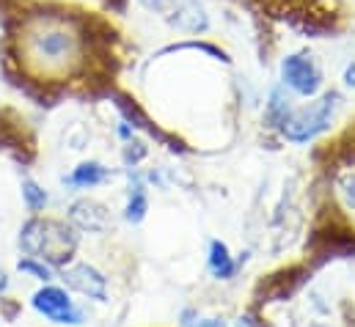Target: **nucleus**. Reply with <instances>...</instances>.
<instances>
[{
  "instance_id": "1",
  "label": "nucleus",
  "mask_w": 355,
  "mask_h": 327,
  "mask_svg": "<svg viewBox=\"0 0 355 327\" xmlns=\"http://www.w3.org/2000/svg\"><path fill=\"white\" fill-rule=\"evenodd\" d=\"M22 61L39 78H64L80 61V36L61 17H36L22 30Z\"/></svg>"
},
{
  "instance_id": "2",
  "label": "nucleus",
  "mask_w": 355,
  "mask_h": 327,
  "mask_svg": "<svg viewBox=\"0 0 355 327\" xmlns=\"http://www.w3.org/2000/svg\"><path fill=\"white\" fill-rule=\"evenodd\" d=\"M19 247L25 256H36V258L47 261L50 267H61L72 258V253L78 247V234L72 226H67L61 220L33 218L19 231Z\"/></svg>"
},
{
  "instance_id": "3",
  "label": "nucleus",
  "mask_w": 355,
  "mask_h": 327,
  "mask_svg": "<svg viewBox=\"0 0 355 327\" xmlns=\"http://www.w3.org/2000/svg\"><path fill=\"white\" fill-rule=\"evenodd\" d=\"M31 306L55 325H83V311L69 300V294L58 286H44L33 294Z\"/></svg>"
},
{
  "instance_id": "4",
  "label": "nucleus",
  "mask_w": 355,
  "mask_h": 327,
  "mask_svg": "<svg viewBox=\"0 0 355 327\" xmlns=\"http://www.w3.org/2000/svg\"><path fill=\"white\" fill-rule=\"evenodd\" d=\"M334 107H336V96L328 94V96H322L311 110H303V113H297L295 118H286V124H284L286 138L303 143V141L320 135V132L331 124V113H334Z\"/></svg>"
},
{
  "instance_id": "5",
  "label": "nucleus",
  "mask_w": 355,
  "mask_h": 327,
  "mask_svg": "<svg viewBox=\"0 0 355 327\" xmlns=\"http://www.w3.org/2000/svg\"><path fill=\"white\" fill-rule=\"evenodd\" d=\"M64 283L91 300H107V278L91 264H72L69 269H64Z\"/></svg>"
},
{
  "instance_id": "6",
  "label": "nucleus",
  "mask_w": 355,
  "mask_h": 327,
  "mask_svg": "<svg viewBox=\"0 0 355 327\" xmlns=\"http://www.w3.org/2000/svg\"><path fill=\"white\" fill-rule=\"evenodd\" d=\"M281 75H284V82H286L292 91H297V94H303V96L317 94L320 80H322L320 72H317V67H314L309 58H303V55H289V58H284Z\"/></svg>"
},
{
  "instance_id": "7",
  "label": "nucleus",
  "mask_w": 355,
  "mask_h": 327,
  "mask_svg": "<svg viewBox=\"0 0 355 327\" xmlns=\"http://www.w3.org/2000/svg\"><path fill=\"white\" fill-rule=\"evenodd\" d=\"M69 220L72 226H78L80 231H91V234H102L107 231L110 226V218H107V209L99 204V201H91V198H80L69 206Z\"/></svg>"
},
{
  "instance_id": "8",
  "label": "nucleus",
  "mask_w": 355,
  "mask_h": 327,
  "mask_svg": "<svg viewBox=\"0 0 355 327\" xmlns=\"http://www.w3.org/2000/svg\"><path fill=\"white\" fill-rule=\"evenodd\" d=\"M110 176V170L105 168V165H99V163H83V165H78L69 176H64V184L67 187H96V184H102L105 179Z\"/></svg>"
},
{
  "instance_id": "9",
  "label": "nucleus",
  "mask_w": 355,
  "mask_h": 327,
  "mask_svg": "<svg viewBox=\"0 0 355 327\" xmlns=\"http://www.w3.org/2000/svg\"><path fill=\"white\" fill-rule=\"evenodd\" d=\"M174 25H179L182 30H204V28H207V17H204V11H201L198 3L184 0V3L177 8Z\"/></svg>"
},
{
  "instance_id": "10",
  "label": "nucleus",
  "mask_w": 355,
  "mask_h": 327,
  "mask_svg": "<svg viewBox=\"0 0 355 327\" xmlns=\"http://www.w3.org/2000/svg\"><path fill=\"white\" fill-rule=\"evenodd\" d=\"M209 269L218 275V278H229L234 272V261L229 256V247L223 242H212L209 245Z\"/></svg>"
},
{
  "instance_id": "11",
  "label": "nucleus",
  "mask_w": 355,
  "mask_h": 327,
  "mask_svg": "<svg viewBox=\"0 0 355 327\" xmlns=\"http://www.w3.org/2000/svg\"><path fill=\"white\" fill-rule=\"evenodd\" d=\"M146 206H149L146 190H144V184L138 182V184L130 190V201H127V209H124L127 223H141V220L146 218Z\"/></svg>"
},
{
  "instance_id": "12",
  "label": "nucleus",
  "mask_w": 355,
  "mask_h": 327,
  "mask_svg": "<svg viewBox=\"0 0 355 327\" xmlns=\"http://www.w3.org/2000/svg\"><path fill=\"white\" fill-rule=\"evenodd\" d=\"M17 269L19 272H25V275H31V278H36V281H53V267L47 264V261H42V258H36V256H25V258H19L17 261Z\"/></svg>"
},
{
  "instance_id": "13",
  "label": "nucleus",
  "mask_w": 355,
  "mask_h": 327,
  "mask_svg": "<svg viewBox=\"0 0 355 327\" xmlns=\"http://www.w3.org/2000/svg\"><path fill=\"white\" fill-rule=\"evenodd\" d=\"M22 201L31 212H42L47 206V193L33 182V179H25L22 182Z\"/></svg>"
},
{
  "instance_id": "14",
  "label": "nucleus",
  "mask_w": 355,
  "mask_h": 327,
  "mask_svg": "<svg viewBox=\"0 0 355 327\" xmlns=\"http://www.w3.org/2000/svg\"><path fill=\"white\" fill-rule=\"evenodd\" d=\"M270 118L275 121V124H286V118H289V105L284 102V96H281V91H272V102H270Z\"/></svg>"
},
{
  "instance_id": "15",
  "label": "nucleus",
  "mask_w": 355,
  "mask_h": 327,
  "mask_svg": "<svg viewBox=\"0 0 355 327\" xmlns=\"http://www.w3.org/2000/svg\"><path fill=\"white\" fill-rule=\"evenodd\" d=\"M342 193H345V201H347V206H353V209H355V176H353V179H345V184H342Z\"/></svg>"
},
{
  "instance_id": "16",
  "label": "nucleus",
  "mask_w": 355,
  "mask_h": 327,
  "mask_svg": "<svg viewBox=\"0 0 355 327\" xmlns=\"http://www.w3.org/2000/svg\"><path fill=\"white\" fill-rule=\"evenodd\" d=\"M146 8H152V11H166L168 6H171V0H141Z\"/></svg>"
},
{
  "instance_id": "17",
  "label": "nucleus",
  "mask_w": 355,
  "mask_h": 327,
  "mask_svg": "<svg viewBox=\"0 0 355 327\" xmlns=\"http://www.w3.org/2000/svg\"><path fill=\"white\" fill-rule=\"evenodd\" d=\"M345 78H347V85H353L355 88V64L353 67H347V75H345Z\"/></svg>"
},
{
  "instance_id": "18",
  "label": "nucleus",
  "mask_w": 355,
  "mask_h": 327,
  "mask_svg": "<svg viewBox=\"0 0 355 327\" xmlns=\"http://www.w3.org/2000/svg\"><path fill=\"white\" fill-rule=\"evenodd\" d=\"M6 289H8V275L0 269V292H6Z\"/></svg>"
},
{
  "instance_id": "19",
  "label": "nucleus",
  "mask_w": 355,
  "mask_h": 327,
  "mask_svg": "<svg viewBox=\"0 0 355 327\" xmlns=\"http://www.w3.org/2000/svg\"><path fill=\"white\" fill-rule=\"evenodd\" d=\"M198 327H223V322H218V319H209V322H201Z\"/></svg>"
},
{
  "instance_id": "20",
  "label": "nucleus",
  "mask_w": 355,
  "mask_h": 327,
  "mask_svg": "<svg viewBox=\"0 0 355 327\" xmlns=\"http://www.w3.org/2000/svg\"><path fill=\"white\" fill-rule=\"evenodd\" d=\"M237 327H243V325H237Z\"/></svg>"
}]
</instances>
